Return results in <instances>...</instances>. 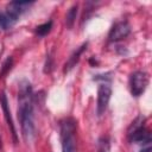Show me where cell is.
<instances>
[{"label":"cell","instance_id":"6","mask_svg":"<svg viewBox=\"0 0 152 152\" xmlns=\"http://www.w3.org/2000/svg\"><path fill=\"white\" fill-rule=\"evenodd\" d=\"M129 32H131V27H129L128 23L127 21H120V23H116L112 27L108 38L110 42H116V40H120L125 37H127L129 34Z\"/></svg>","mask_w":152,"mask_h":152},{"label":"cell","instance_id":"15","mask_svg":"<svg viewBox=\"0 0 152 152\" xmlns=\"http://www.w3.org/2000/svg\"><path fill=\"white\" fill-rule=\"evenodd\" d=\"M140 152H151V146H150V144H147L145 147H142V148L140 150Z\"/></svg>","mask_w":152,"mask_h":152},{"label":"cell","instance_id":"1","mask_svg":"<svg viewBox=\"0 0 152 152\" xmlns=\"http://www.w3.org/2000/svg\"><path fill=\"white\" fill-rule=\"evenodd\" d=\"M18 118L20 121L21 133L26 141H30L34 137V120H33V106L31 99V88L26 87L20 91Z\"/></svg>","mask_w":152,"mask_h":152},{"label":"cell","instance_id":"14","mask_svg":"<svg viewBox=\"0 0 152 152\" xmlns=\"http://www.w3.org/2000/svg\"><path fill=\"white\" fill-rule=\"evenodd\" d=\"M11 65H12V58L10 57V58L6 59V62H5L4 65H2V69H1V71H0V77H4V75L7 72V70L11 69Z\"/></svg>","mask_w":152,"mask_h":152},{"label":"cell","instance_id":"11","mask_svg":"<svg viewBox=\"0 0 152 152\" xmlns=\"http://www.w3.org/2000/svg\"><path fill=\"white\" fill-rule=\"evenodd\" d=\"M76 14H77V5H74L68 11V13L65 15V23H66L68 27H72V25L75 23V19H76Z\"/></svg>","mask_w":152,"mask_h":152},{"label":"cell","instance_id":"9","mask_svg":"<svg viewBox=\"0 0 152 152\" xmlns=\"http://www.w3.org/2000/svg\"><path fill=\"white\" fill-rule=\"evenodd\" d=\"M87 49V43L86 44H83V45H81L80 46V49H77L71 56H70V58L68 59V62L65 63V68H64V72H66V71H69L70 69H72L75 65H76V63L78 62V59H80V56L82 55V52L84 51Z\"/></svg>","mask_w":152,"mask_h":152},{"label":"cell","instance_id":"10","mask_svg":"<svg viewBox=\"0 0 152 152\" xmlns=\"http://www.w3.org/2000/svg\"><path fill=\"white\" fill-rule=\"evenodd\" d=\"M17 20H18V18H15L12 14H10L8 12H5V13H1L0 14V26L4 30H7V28L12 27L15 24Z\"/></svg>","mask_w":152,"mask_h":152},{"label":"cell","instance_id":"13","mask_svg":"<svg viewBox=\"0 0 152 152\" xmlns=\"http://www.w3.org/2000/svg\"><path fill=\"white\" fill-rule=\"evenodd\" d=\"M51 27H52V21L44 23V24L37 26V28H36V33H37L38 36H45V34H48V33L50 32Z\"/></svg>","mask_w":152,"mask_h":152},{"label":"cell","instance_id":"12","mask_svg":"<svg viewBox=\"0 0 152 152\" xmlns=\"http://www.w3.org/2000/svg\"><path fill=\"white\" fill-rule=\"evenodd\" d=\"M97 152H110V141L108 137H101L99 139Z\"/></svg>","mask_w":152,"mask_h":152},{"label":"cell","instance_id":"2","mask_svg":"<svg viewBox=\"0 0 152 152\" xmlns=\"http://www.w3.org/2000/svg\"><path fill=\"white\" fill-rule=\"evenodd\" d=\"M76 122L72 119H65L61 124L62 152H77L76 147Z\"/></svg>","mask_w":152,"mask_h":152},{"label":"cell","instance_id":"8","mask_svg":"<svg viewBox=\"0 0 152 152\" xmlns=\"http://www.w3.org/2000/svg\"><path fill=\"white\" fill-rule=\"evenodd\" d=\"M33 2H27V1H13L7 6V11L10 14L14 15L15 18H19V15L26 11Z\"/></svg>","mask_w":152,"mask_h":152},{"label":"cell","instance_id":"3","mask_svg":"<svg viewBox=\"0 0 152 152\" xmlns=\"http://www.w3.org/2000/svg\"><path fill=\"white\" fill-rule=\"evenodd\" d=\"M128 137H129V140L131 141H134V142H142L144 145H147L150 144L151 141V137H150V133L145 128L144 126V119L141 120L139 118V124L137 125V122L134 121L128 131Z\"/></svg>","mask_w":152,"mask_h":152},{"label":"cell","instance_id":"4","mask_svg":"<svg viewBox=\"0 0 152 152\" xmlns=\"http://www.w3.org/2000/svg\"><path fill=\"white\" fill-rule=\"evenodd\" d=\"M148 84V76L145 71H135L129 77V88L133 96H140Z\"/></svg>","mask_w":152,"mask_h":152},{"label":"cell","instance_id":"7","mask_svg":"<svg viewBox=\"0 0 152 152\" xmlns=\"http://www.w3.org/2000/svg\"><path fill=\"white\" fill-rule=\"evenodd\" d=\"M0 104H1V108H2V112H4V115H5V119L7 121V125H8L10 129H11L13 140H14V142H17L18 141V139H17V132H15L14 124H13V120H12V116H11V110H10V107H8V101H7V96H6V93L5 91H0Z\"/></svg>","mask_w":152,"mask_h":152},{"label":"cell","instance_id":"5","mask_svg":"<svg viewBox=\"0 0 152 152\" xmlns=\"http://www.w3.org/2000/svg\"><path fill=\"white\" fill-rule=\"evenodd\" d=\"M110 95H112V88L109 84L107 83H102L99 86L97 89V103H96V113L99 116H101L109 103L110 100Z\"/></svg>","mask_w":152,"mask_h":152}]
</instances>
